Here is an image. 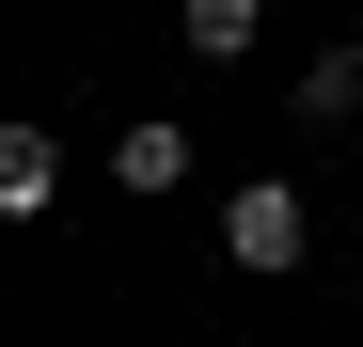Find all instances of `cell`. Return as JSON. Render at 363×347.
I'll use <instances>...</instances> for the list:
<instances>
[{
	"mask_svg": "<svg viewBox=\"0 0 363 347\" xmlns=\"http://www.w3.org/2000/svg\"><path fill=\"white\" fill-rule=\"evenodd\" d=\"M221 253L253 268V284H284L300 253H316V205H300V190H269V174H253V190H221Z\"/></svg>",
	"mask_w": 363,
	"mask_h": 347,
	"instance_id": "obj_1",
	"label": "cell"
},
{
	"mask_svg": "<svg viewBox=\"0 0 363 347\" xmlns=\"http://www.w3.org/2000/svg\"><path fill=\"white\" fill-rule=\"evenodd\" d=\"M64 205V142L48 127H0V221H48Z\"/></svg>",
	"mask_w": 363,
	"mask_h": 347,
	"instance_id": "obj_2",
	"label": "cell"
},
{
	"mask_svg": "<svg viewBox=\"0 0 363 347\" xmlns=\"http://www.w3.org/2000/svg\"><path fill=\"white\" fill-rule=\"evenodd\" d=\"M111 190H190V127H174V110H143V127L111 142Z\"/></svg>",
	"mask_w": 363,
	"mask_h": 347,
	"instance_id": "obj_3",
	"label": "cell"
},
{
	"mask_svg": "<svg viewBox=\"0 0 363 347\" xmlns=\"http://www.w3.org/2000/svg\"><path fill=\"white\" fill-rule=\"evenodd\" d=\"M174 32H190V64H237L269 32V0H174Z\"/></svg>",
	"mask_w": 363,
	"mask_h": 347,
	"instance_id": "obj_4",
	"label": "cell"
},
{
	"mask_svg": "<svg viewBox=\"0 0 363 347\" xmlns=\"http://www.w3.org/2000/svg\"><path fill=\"white\" fill-rule=\"evenodd\" d=\"M363 110V47H332V64H300V127H347Z\"/></svg>",
	"mask_w": 363,
	"mask_h": 347,
	"instance_id": "obj_5",
	"label": "cell"
},
{
	"mask_svg": "<svg viewBox=\"0 0 363 347\" xmlns=\"http://www.w3.org/2000/svg\"><path fill=\"white\" fill-rule=\"evenodd\" d=\"M347 47H363V32H347Z\"/></svg>",
	"mask_w": 363,
	"mask_h": 347,
	"instance_id": "obj_6",
	"label": "cell"
}]
</instances>
